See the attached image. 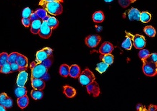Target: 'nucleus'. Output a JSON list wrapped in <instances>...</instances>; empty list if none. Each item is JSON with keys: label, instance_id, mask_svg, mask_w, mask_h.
<instances>
[{"label": "nucleus", "instance_id": "423d86ee", "mask_svg": "<svg viewBox=\"0 0 157 111\" xmlns=\"http://www.w3.org/2000/svg\"><path fill=\"white\" fill-rule=\"evenodd\" d=\"M86 90H87L88 93L94 97V98H97V97L99 96L101 93L99 85L95 80L90 82L88 85H86Z\"/></svg>", "mask_w": 157, "mask_h": 111}, {"label": "nucleus", "instance_id": "ddd939ff", "mask_svg": "<svg viewBox=\"0 0 157 111\" xmlns=\"http://www.w3.org/2000/svg\"><path fill=\"white\" fill-rule=\"evenodd\" d=\"M114 48V46L111 43H109V42H104L100 47L98 52L101 54H103V55H104V54H111L113 51Z\"/></svg>", "mask_w": 157, "mask_h": 111}, {"label": "nucleus", "instance_id": "9d476101", "mask_svg": "<svg viewBox=\"0 0 157 111\" xmlns=\"http://www.w3.org/2000/svg\"><path fill=\"white\" fill-rule=\"evenodd\" d=\"M0 105H3L5 108H10L13 105V100L8 97L5 92L0 94Z\"/></svg>", "mask_w": 157, "mask_h": 111}, {"label": "nucleus", "instance_id": "6ab92c4d", "mask_svg": "<svg viewBox=\"0 0 157 111\" xmlns=\"http://www.w3.org/2000/svg\"><path fill=\"white\" fill-rule=\"evenodd\" d=\"M63 92H64V94L67 96V98H74L76 94L75 89L72 87H70L68 85L64 86Z\"/></svg>", "mask_w": 157, "mask_h": 111}, {"label": "nucleus", "instance_id": "72a5a7b5", "mask_svg": "<svg viewBox=\"0 0 157 111\" xmlns=\"http://www.w3.org/2000/svg\"><path fill=\"white\" fill-rule=\"evenodd\" d=\"M42 64H44V66H46L47 68H49V67H51L52 63H53V55H52L51 56H49V58H47V59L44 60L43 61L41 62Z\"/></svg>", "mask_w": 157, "mask_h": 111}, {"label": "nucleus", "instance_id": "f704fd0d", "mask_svg": "<svg viewBox=\"0 0 157 111\" xmlns=\"http://www.w3.org/2000/svg\"><path fill=\"white\" fill-rule=\"evenodd\" d=\"M149 54H150V52L148 51V50L143 48V49H140L139 54H138V56H139L140 59L144 60V58H146L147 56L149 55Z\"/></svg>", "mask_w": 157, "mask_h": 111}, {"label": "nucleus", "instance_id": "de8ad7c7", "mask_svg": "<svg viewBox=\"0 0 157 111\" xmlns=\"http://www.w3.org/2000/svg\"><path fill=\"white\" fill-rule=\"evenodd\" d=\"M49 15H48V16H47V17H46L45 18H44V19L43 20V21H47V20H48V18H49Z\"/></svg>", "mask_w": 157, "mask_h": 111}, {"label": "nucleus", "instance_id": "f3484780", "mask_svg": "<svg viewBox=\"0 0 157 111\" xmlns=\"http://www.w3.org/2000/svg\"><path fill=\"white\" fill-rule=\"evenodd\" d=\"M16 63L18 64V66H20V68L21 67L28 68V65H29V60H28V58L26 56L22 55L21 54H18Z\"/></svg>", "mask_w": 157, "mask_h": 111}, {"label": "nucleus", "instance_id": "7c9ffc66", "mask_svg": "<svg viewBox=\"0 0 157 111\" xmlns=\"http://www.w3.org/2000/svg\"><path fill=\"white\" fill-rule=\"evenodd\" d=\"M36 13L37 14L38 17H39V19H41L42 21H43V20L44 19V18L47 17V16H48L47 12L46 11V10L44 9V8H41V9H38L36 11Z\"/></svg>", "mask_w": 157, "mask_h": 111}, {"label": "nucleus", "instance_id": "4468645a", "mask_svg": "<svg viewBox=\"0 0 157 111\" xmlns=\"http://www.w3.org/2000/svg\"><path fill=\"white\" fill-rule=\"evenodd\" d=\"M140 12L136 8L132 7L128 11V17L130 20H136V21H139L140 20Z\"/></svg>", "mask_w": 157, "mask_h": 111}, {"label": "nucleus", "instance_id": "ea45409f", "mask_svg": "<svg viewBox=\"0 0 157 111\" xmlns=\"http://www.w3.org/2000/svg\"><path fill=\"white\" fill-rule=\"evenodd\" d=\"M10 68H11V72H17V71H19L20 66H18V64L16 63V62H15V63L10 64Z\"/></svg>", "mask_w": 157, "mask_h": 111}, {"label": "nucleus", "instance_id": "f257e3e1", "mask_svg": "<svg viewBox=\"0 0 157 111\" xmlns=\"http://www.w3.org/2000/svg\"><path fill=\"white\" fill-rule=\"evenodd\" d=\"M31 77L43 79L45 77L48 73V69L42 63H37L33 61L31 64Z\"/></svg>", "mask_w": 157, "mask_h": 111}, {"label": "nucleus", "instance_id": "473e14b6", "mask_svg": "<svg viewBox=\"0 0 157 111\" xmlns=\"http://www.w3.org/2000/svg\"><path fill=\"white\" fill-rule=\"evenodd\" d=\"M18 54L19 53H17V52H13V53H11L10 55H8V58H7L8 63L12 64V63H15V62H16Z\"/></svg>", "mask_w": 157, "mask_h": 111}, {"label": "nucleus", "instance_id": "aec40b11", "mask_svg": "<svg viewBox=\"0 0 157 111\" xmlns=\"http://www.w3.org/2000/svg\"><path fill=\"white\" fill-rule=\"evenodd\" d=\"M17 105L19 106V108H21V109L25 108L29 104V99L28 98L27 94L22 96L21 98H18L17 100Z\"/></svg>", "mask_w": 157, "mask_h": 111}, {"label": "nucleus", "instance_id": "9b49d317", "mask_svg": "<svg viewBox=\"0 0 157 111\" xmlns=\"http://www.w3.org/2000/svg\"><path fill=\"white\" fill-rule=\"evenodd\" d=\"M31 85L32 87L35 90H43L45 88V82L43 79H38L31 77Z\"/></svg>", "mask_w": 157, "mask_h": 111}, {"label": "nucleus", "instance_id": "6e6552de", "mask_svg": "<svg viewBox=\"0 0 157 111\" xmlns=\"http://www.w3.org/2000/svg\"><path fill=\"white\" fill-rule=\"evenodd\" d=\"M101 38L98 35H90L86 38L85 43L89 48H96L99 44Z\"/></svg>", "mask_w": 157, "mask_h": 111}, {"label": "nucleus", "instance_id": "79ce46f5", "mask_svg": "<svg viewBox=\"0 0 157 111\" xmlns=\"http://www.w3.org/2000/svg\"><path fill=\"white\" fill-rule=\"evenodd\" d=\"M30 20H31V21H33V20H38L39 19V17H38L37 14L36 13V12H33V13H31V16H30Z\"/></svg>", "mask_w": 157, "mask_h": 111}, {"label": "nucleus", "instance_id": "e433bc0d", "mask_svg": "<svg viewBox=\"0 0 157 111\" xmlns=\"http://www.w3.org/2000/svg\"><path fill=\"white\" fill-rule=\"evenodd\" d=\"M32 13L33 12H32V10L29 7H26L23 9V13H22V17H23V18H29L30 17Z\"/></svg>", "mask_w": 157, "mask_h": 111}, {"label": "nucleus", "instance_id": "0eeeda50", "mask_svg": "<svg viewBox=\"0 0 157 111\" xmlns=\"http://www.w3.org/2000/svg\"><path fill=\"white\" fill-rule=\"evenodd\" d=\"M38 34H39L40 37L44 38V39H47V38H50V36L52 35V29H51L49 27V25H47V21L42 22L41 28H40V30Z\"/></svg>", "mask_w": 157, "mask_h": 111}, {"label": "nucleus", "instance_id": "a211bd4d", "mask_svg": "<svg viewBox=\"0 0 157 111\" xmlns=\"http://www.w3.org/2000/svg\"><path fill=\"white\" fill-rule=\"evenodd\" d=\"M80 68L76 64H73L70 67V72H69V76H71L72 78L76 79L78 78V76H80Z\"/></svg>", "mask_w": 157, "mask_h": 111}, {"label": "nucleus", "instance_id": "f03ea898", "mask_svg": "<svg viewBox=\"0 0 157 111\" xmlns=\"http://www.w3.org/2000/svg\"><path fill=\"white\" fill-rule=\"evenodd\" d=\"M44 9L52 15H59L63 12V6L59 2H51L44 4Z\"/></svg>", "mask_w": 157, "mask_h": 111}, {"label": "nucleus", "instance_id": "f8f14e48", "mask_svg": "<svg viewBox=\"0 0 157 111\" xmlns=\"http://www.w3.org/2000/svg\"><path fill=\"white\" fill-rule=\"evenodd\" d=\"M28 77H29V74L26 72V71H22L20 72L19 74H18L17 78V87H24L28 80Z\"/></svg>", "mask_w": 157, "mask_h": 111}, {"label": "nucleus", "instance_id": "c756f323", "mask_svg": "<svg viewBox=\"0 0 157 111\" xmlns=\"http://www.w3.org/2000/svg\"><path fill=\"white\" fill-rule=\"evenodd\" d=\"M108 68H109L108 64L104 63V61H101V62H100V63L97 64L96 69L97 70L100 74H102V73H104V72H105L107 70Z\"/></svg>", "mask_w": 157, "mask_h": 111}, {"label": "nucleus", "instance_id": "c03bdc74", "mask_svg": "<svg viewBox=\"0 0 157 111\" xmlns=\"http://www.w3.org/2000/svg\"><path fill=\"white\" fill-rule=\"evenodd\" d=\"M156 108L157 107L156 105H151L149 106V108H148V110L149 111H153V110H156Z\"/></svg>", "mask_w": 157, "mask_h": 111}, {"label": "nucleus", "instance_id": "8fccbe9b", "mask_svg": "<svg viewBox=\"0 0 157 111\" xmlns=\"http://www.w3.org/2000/svg\"><path fill=\"white\" fill-rule=\"evenodd\" d=\"M130 2H131V3H132V2H135L136 1V0H130Z\"/></svg>", "mask_w": 157, "mask_h": 111}, {"label": "nucleus", "instance_id": "49530a36", "mask_svg": "<svg viewBox=\"0 0 157 111\" xmlns=\"http://www.w3.org/2000/svg\"><path fill=\"white\" fill-rule=\"evenodd\" d=\"M26 69H27V68L26 67H21L19 68V72H22V71H26Z\"/></svg>", "mask_w": 157, "mask_h": 111}, {"label": "nucleus", "instance_id": "393cba45", "mask_svg": "<svg viewBox=\"0 0 157 111\" xmlns=\"http://www.w3.org/2000/svg\"><path fill=\"white\" fill-rule=\"evenodd\" d=\"M151 19V15L148 12H142L140 14V21L143 23H148Z\"/></svg>", "mask_w": 157, "mask_h": 111}, {"label": "nucleus", "instance_id": "2eb2a0df", "mask_svg": "<svg viewBox=\"0 0 157 111\" xmlns=\"http://www.w3.org/2000/svg\"><path fill=\"white\" fill-rule=\"evenodd\" d=\"M126 39L124 40L122 43V47L126 50H131L132 46V37L133 35L132 34L126 32Z\"/></svg>", "mask_w": 157, "mask_h": 111}, {"label": "nucleus", "instance_id": "39448f33", "mask_svg": "<svg viewBox=\"0 0 157 111\" xmlns=\"http://www.w3.org/2000/svg\"><path fill=\"white\" fill-rule=\"evenodd\" d=\"M143 72L145 75L148 76H154L157 74L156 63H143Z\"/></svg>", "mask_w": 157, "mask_h": 111}, {"label": "nucleus", "instance_id": "58836bf2", "mask_svg": "<svg viewBox=\"0 0 157 111\" xmlns=\"http://www.w3.org/2000/svg\"><path fill=\"white\" fill-rule=\"evenodd\" d=\"M22 23H23V25L25 26L26 28H29L31 26V20H30V18H23L22 19Z\"/></svg>", "mask_w": 157, "mask_h": 111}, {"label": "nucleus", "instance_id": "5701e85b", "mask_svg": "<svg viewBox=\"0 0 157 111\" xmlns=\"http://www.w3.org/2000/svg\"><path fill=\"white\" fill-rule=\"evenodd\" d=\"M93 20L96 23H101L104 20V15L103 12L97 11L93 14Z\"/></svg>", "mask_w": 157, "mask_h": 111}, {"label": "nucleus", "instance_id": "1a4fd4ad", "mask_svg": "<svg viewBox=\"0 0 157 111\" xmlns=\"http://www.w3.org/2000/svg\"><path fill=\"white\" fill-rule=\"evenodd\" d=\"M132 45L137 49H143L146 45V39L144 36L139 35V34L135 35L132 37Z\"/></svg>", "mask_w": 157, "mask_h": 111}, {"label": "nucleus", "instance_id": "a18cd8bd", "mask_svg": "<svg viewBox=\"0 0 157 111\" xmlns=\"http://www.w3.org/2000/svg\"><path fill=\"white\" fill-rule=\"evenodd\" d=\"M6 110H7V108H5L3 105H0V111H6Z\"/></svg>", "mask_w": 157, "mask_h": 111}, {"label": "nucleus", "instance_id": "37998d69", "mask_svg": "<svg viewBox=\"0 0 157 111\" xmlns=\"http://www.w3.org/2000/svg\"><path fill=\"white\" fill-rule=\"evenodd\" d=\"M137 110H147L144 106H143L141 104H138L137 106Z\"/></svg>", "mask_w": 157, "mask_h": 111}, {"label": "nucleus", "instance_id": "a878e982", "mask_svg": "<svg viewBox=\"0 0 157 111\" xmlns=\"http://www.w3.org/2000/svg\"><path fill=\"white\" fill-rule=\"evenodd\" d=\"M70 66L67 64H62L59 67V74L63 77H67L69 76Z\"/></svg>", "mask_w": 157, "mask_h": 111}, {"label": "nucleus", "instance_id": "4c0bfd02", "mask_svg": "<svg viewBox=\"0 0 157 111\" xmlns=\"http://www.w3.org/2000/svg\"><path fill=\"white\" fill-rule=\"evenodd\" d=\"M118 2L122 7H128L131 4L130 0H118Z\"/></svg>", "mask_w": 157, "mask_h": 111}, {"label": "nucleus", "instance_id": "dca6fc26", "mask_svg": "<svg viewBox=\"0 0 157 111\" xmlns=\"http://www.w3.org/2000/svg\"><path fill=\"white\" fill-rule=\"evenodd\" d=\"M42 20L41 19H38L36 20H33V21L31 22V32L34 35H36V34L39 33V31L40 30V28H41Z\"/></svg>", "mask_w": 157, "mask_h": 111}, {"label": "nucleus", "instance_id": "b1692460", "mask_svg": "<svg viewBox=\"0 0 157 111\" xmlns=\"http://www.w3.org/2000/svg\"><path fill=\"white\" fill-rule=\"evenodd\" d=\"M31 94L32 98L35 100H41V99L43 98L44 97L43 91L39 90H35V89H33V90L31 91Z\"/></svg>", "mask_w": 157, "mask_h": 111}, {"label": "nucleus", "instance_id": "bb28decb", "mask_svg": "<svg viewBox=\"0 0 157 111\" xmlns=\"http://www.w3.org/2000/svg\"><path fill=\"white\" fill-rule=\"evenodd\" d=\"M144 31L147 35H148L149 37H151V38L154 37V36L156 35V33L155 28L151 25L146 26V27L144 28Z\"/></svg>", "mask_w": 157, "mask_h": 111}, {"label": "nucleus", "instance_id": "412c9836", "mask_svg": "<svg viewBox=\"0 0 157 111\" xmlns=\"http://www.w3.org/2000/svg\"><path fill=\"white\" fill-rule=\"evenodd\" d=\"M100 59L101 60V61H104V63L107 64L109 66L111 64H113L114 62V56L111 54H101L100 56Z\"/></svg>", "mask_w": 157, "mask_h": 111}, {"label": "nucleus", "instance_id": "09e8293b", "mask_svg": "<svg viewBox=\"0 0 157 111\" xmlns=\"http://www.w3.org/2000/svg\"><path fill=\"white\" fill-rule=\"evenodd\" d=\"M104 1H105L106 2H112L113 0H104Z\"/></svg>", "mask_w": 157, "mask_h": 111}, {"label": "nucleus", "instance_id": "2f4dec72", "mask_svg": "<svg viewBox=\"0 0 157 111\" xmlns=\"http://www.w3.org/2000/svg\"><path fill=\"white\" fill-rule=\"evenodd\" d=\"M1 73L5 74H8L12 73L11 72V68H10V64L8 63H5L4 65L2 66V70H1Z\"/></svg>", "mask_w": 157, "mask_h": 111}, {"label": "nucleus", "instance_id": "c85d7f7f", "mask_svg": "<svg viewBox=\"0 0 157 111\" xmlns=\"http://www.w3.org/2000/svg\"><path fill=\"white\" fill-rule=\"evenodd\" d=\"M15 94L17 98H21L22 96L25 95L27 94V89L24 87H18L15 89Z\"/></svg>", "mask_w": 157, "mask_h": 111}, {"label": "nucleus", "instance_id": "a19ab883", "mask_svg": "<svg viewBox=\"0 0 157 111\" xmlns=\"http://www.w3.org/2000/svg\"><path fill=\"white\" fill-rule=\"evenodd\" d=\"M59 2L62 3L63 2V0H40L39 5L42 6L44 4H45L47 2Z\"/></svg>", "mask_w": 157, "mask_h": 111}, {"label": "nucleus", "instance_id": "4be33fe9", "mask_svg": "<svg viewBox=\"0 0 157 111\" xmlns=\"http://www.w3.org/2000/svg\"><path fill=\"white\" fill-rule=\"evenodd\" d=\"M47 23L49 27L52 30L56 29L59 25V21H58L57 18L53 17V16H49L47 20Z\"/></svg>", "mask_w": 157, "mask_h": 111}, {"label": "nucleus", "instance_id": "20e7f679", "mask_svg": "<svg viewBox=\"0 0 157 111\" xmlns=\"http://www.w3.org/2000/svg\"><path fill=\"white\" fill-rule=\"evenodd\" d=\"M52 55H53V50L48 47L44 48L36 53L35 61L37 63H41L44 60L47 59Z\"/></svg>", "mask_w": 157, "mask_h": 111}, {"label": "nucleus", "instance_id": "3c124183", "mask_svg": "<svg viewBox=\"0 0 157 111\" xmlns=\"http://www.w3.org/2000/svg\"><path fill=\"white\" fill-rule=\"evenodd\" d=\"M2 66H1V65H0V73H1V70H2Z\"/></svg>", "mask_w": 157, "mask_h": 111}, {"label": "nucleus", "instance_id": "7ed1b4c3", "mask_svg": "<svg viewBox=\"0 0 157 111\" xmlns=\"http://www.w3.org/2000/svg\"><path fill=\"white\" fill-rule=\"evenodd\" d=\"M79 78L80 83L82 84V86H86L88 84H90V82H92L93 81L95 80V75H94L93 72L88 68H86L85 70L82 71L80 73V76H78Z\"/></svg>", "mask_w": 157, "mask_h": 111}, {"label": "nucleus", "instance_id": "c9c22d12", "mask_svg": "<svg viewBox=\"0 0 157 111\" xmlns=\"http://www.w3.org/2000/svg\"><path fill=\"white\" fill-rule=\"evenodd\" d=\"M8 58V54L6 52H3V53L0 54V65L3 66L4 64L7 62Z\"/></svg>", "mask_w": 157, "mask_h": 111}, {"label": "nucleus", "instance_id": "cd10ccee", "mask_svg": "<svg viewBox=\"0 0 157 111\" xmlns=\"http://www.w3.org/2000/svg\"><path fill=\"white\" fill-rule=\"evenodd\" d=\"M143 63L146 62V63H157V54H150L144 60H142Z\"/></svg>", "mask_w": 157, "mask_h": 111}]
</instances>
